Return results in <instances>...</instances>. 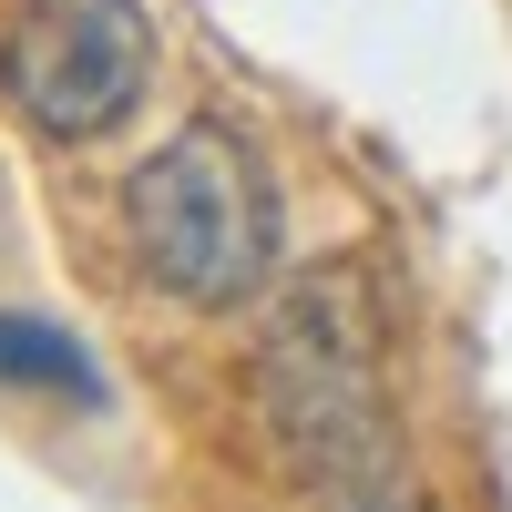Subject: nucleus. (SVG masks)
Returning <instances> with one entry per match:
<instances>
[{"mask_svg": "<svg viewBox=\"0 0 512 512\" xmlns=\"http://www.w3.org/2000/svg\"><path fill=\"white\" fill-rule=\"evenodd\" d=\"M154 82L144 0H0V93L52 144H93Z\"/></svg>", "mask_w": 512, "mask_h": 512, "instance_id": "nucleus-3", "label": "nucleus"}, {"mask_svg": "<svg viewBox=\"0 0 512 512\" xmlns=\"http://www.w3.org/2000/svg\"><path fill=\"white\" fill-rule=\"evenodd\" d=\"M256 410L267 441L328 512L400 492V400H390V328L359 267H308L256 338Z\"/></svg>", "mask_w": 512, "mask_h": 512, "instance_id": "nucleus-1", "label": "nucleus"}, {"mask_svg": "<svg viewBox=\"0 0 512 512\" xmlns=\"http://www.w3.org/2000/svg\"><path fill=\"white\" fill-rule=\"evenodd\" d=\"M123 236L175 308H246L277 277V175L236 123H175L123 185Z\"/></svg>", "mask_w": 512, "mask_h": 512, "instance_id": "nucleus-2", "label": "nucleus"}, {"mask_svg": "<svg viewBox=\"0 0 512 512\" xmlns=\"http://www.w3.org/2000/svg\"><path fill=\"white\" fill-rule=\"evenodd\" d=\"M0 379H31V390H93V369H82L72 338L41 328V318H11V308H0Z\"/></svg>", "mask_w": 512, "mask_h": 512, "instance_id": "nucleus-4", "label": "nucleus"}, {"mask_svg": "<svg viewBox=\"0 0 512 512\" xmlns=\"http://www.w3.org/2000/svg\"><path fill=\"white\" fill-rule=\"evenodd\" d=\"M338 512H420L410 492H369V502H338Z\"/></svg>", "mask_w": 512, "mask_h": 512, "instance_id": "nucleus-5", "label": "nucleus"}]
</instances>
